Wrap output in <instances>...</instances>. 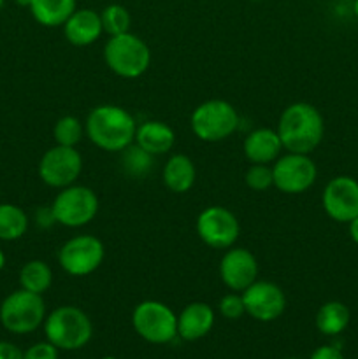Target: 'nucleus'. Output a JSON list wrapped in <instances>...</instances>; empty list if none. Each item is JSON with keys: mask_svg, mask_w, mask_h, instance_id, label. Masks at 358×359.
Wrapping results in <instances>:
<instances>
[{"mask_svg": "<svg viewBox=\"0 0 358 359\" xmlns=\"http://www.w3.org/2000/svg\"><path fill=\"white\" fill-rule=\"evenodd\" d=\"M28 9L42 27H63L76 11V0H32Z\"/></svg>", "mask_w": 358, "mask_h": 359, "instance_id": "nucleus-21", "label": "nucleus"}, {"mask_svg": "<svg viewBox=\"0 0 358 359\" xmlns=\"http://www.w3.org/2000/svg\"><path fill=\"white\" fill-rule=\"evenodd\" d=\"M28 223L27 212L21 207L0 202V241H20L27 233Z\"/></svg>", "mask_w": 358, "mask_h": 359, "instance_id": "nucleus-23", "label": "nucleus"}, {"mask_svg": "<svg viewBox=\"0 0 358 359\" xmlns=\"http://www.w3.org/2000/svg\"><path fill=\"white\" fill-rule=\"evenodd\" d=\"M251 2H260V0H251Z\"/></svg>", "mask_w": 358, "mask_h": 359, "instance_id": "nucleus-40", "label": "nucleus"}, {"mask_svg": "<svg viewBox=\"0 0 358 359\" xmlns=\"http://www.w3.org/2000/svg\"><path fill=\"white\" fill-rule=\"evenodd\" d=\"M353 13H354V16L358 18V0H354L353 2Z\"/></svg>", "mask_w": 358, "mask_h": 359, "instance_id": "nucleus-37", "label": "nucleus"}, {"mask_svg": "<svg viewBox=\"0 0 358 359\" xmlns=\"http://www.w3.org/2000/svg\"><path fill=\"white\" fill-rule=\"evenodd\" d=\"M274 186L286 195L305 193L318 177V168L309 154L288 153L279 156L272 165Z\"/></svg>", "mask_w": 358, "mask_h": 359, "instance_id": "nucleus-11", "label": "nucleus"}, {"mask_svg": "<svg viewBox=\"0 0 358 359\" xmlns=\"http://www.w3.org/2000/svg\"><path fill=\"white\" fill-rule=\"evenodd\" d=\"M23 359H58V349L51 342H39L25 351Z\"/></svg>", "mask_w": 358, "mask_h": 359, "instance_id": "nucleus-30", "label": "nucleus"}, {"mask_svg": "<svg viewBox=\"0 0 358 359\" xmlns=\"http://www.w3.org/2000/svg\"><path fill=\"white\" fill-rule=\"evenodd\" d=\"M53 135L58 146L76 147L84 135V126L76 116H63L56 121Z\"/></svg>", "mask_w": 358, "mask_h": 359, "instance_id": "nucleus-26", "label": "nucleus"}, {"mask_svg": "<svg viewBox=\"0 0 358 359\" xmlns=\"http://www.w3.org/2000/svg\"><path fill=\"white\" fill-rule=\"evenodd\" d=\"M321 203L330 219L350 223L358 216V181L350 175L330 179L323 189Z\"/></svg>", "mask_w": 358, "mask_h": 359, "instance_id": "nucleus-13", "label": "nucleus"}, {"mask_svg": "<svg viewBox=\"0 0 358 359\" xmlns=\"http://www.w3.org/2000/svg\"><path fill=\"white\" fill-rule=\"evenodd\" d=\"M46 319V304L42 294L27 290L13 291L0 304V323L14 335L34 333Z\"/></svg>", "mask_w": 358, "mask_h": 359, "instance_id": "nucleus-5", "label": "nucleus"}, {"mask_svg": "<svg viewBox=\"0 0 358 359\" xmlns=\"http://www.w3.org/2000/svg\"><path fill=\"white\" fill-rule=\"evenodd\" d=\"M244 182L248 188L255 189V191H265L270 186H274L272 167H269V165L253 163L251 167L246 170Z\"/></svg>", "mask_w": 358, "mask_h": 359, "instance_id": "nucleus-28", "label": "nucleus"}, {"mask_svg": "<svg viewBox=\"0 0 358 359\" xmlns=\"http://www.w3.org/2000/svg\"><path fill=\"white\" fill-rule=\"evenodd\" d=\"M53 270L42 259H32L27 262L20 270V286L30 293L42 294L51 287Z\"/></svg>", "mask_w": 358, "mask_h": 359, "instance_id": "nucleus-24", "label": "nucleus"}, {"mask_svg": "<svg viewBox=\"0 0 358 359\" xmlns=\"http://www.w3.org/2000/svg\"><path fill=\"white\" fill-rule=\"evenodd\" d=\"M220 312L225 319H230V321H235V319H241L242 316L246 314L244 300H242V294L239 293H228L225 294L220 300Z\"/></svg>", "mask_w": 358, "mask_h": 359, "instance_id": "nucleus-29", "label": "nucleus"}, {"mask_svg": "<svg viewBox=\"0 0 358 359\" xmlns=\"http://www.w3.org/2000/svg\"><path fill=\"white\" fill-rule=\"evenodd\" d=\"M246 160L256 165H270L281 156L283 142L279 139L277 130L256 128L246 135L242 144Z\"/></svg>", "mask_w": 358, "mask_h": 359, "instance_id": "nucleus-16", "label": "nucleus"}, {"mask_svg": "<svg viewBox=\"0 0 358 359\" xmlns=\"http://www.w3.org/2000/svg\"><path fill=\"white\" fill-rule=\"evenodd\" d=\"M53 214L56 223L67 228H81L90 224L98 212V196L88 186L72 184L60 189L53 200Z\"/></svg>", "mask_w": 358, "mask_h": 359, "instance_id": "nucleus-8", "label": "nucleus"}, {"mask_svg": "<svg viewBox=\"0 0 358 359\" xmlns=\"http://www.w3.org/2000/svg\"><path fill=\"white\" fill-rule=\"evenodd\" d=\"M277 133L288 153L311 154L321 144L325 121L314 105L297 102L288 105L277 123Z\"/></svg>", "mask_w": 358, "mask_h": 359, "instance_id": "nucleus-1", "label": "nucleus"}, {"mask_svg": "<svg viewBox=\"0 0 358 359\" xmlns=\"http://www.w3.org/2000/svg\"><path fill=\"white\" fill-rule=\"evenodd\" d=\"M246 314L260 323H270L281 318L286 309V297L277 284L269 280H255L242 291Z\"/></svg>", "mask_w": 358, "mask_h": 359, "instance_id": "nucleus-14", "label": "nucleus"}, {"mask_svg": "<svg viewBox=\"0 0 358 359\" xmlns=\"http://www.w3.org/2000/svg\"><path fill=\"white\" fill-rule=\"evenodd\" d=\"M290 359H295V358H290Z\"/></svg>", "mask_w": 358, "mask_h": 359, "instance_id": "nucleus-42", "label": "nucleus"}, {"mask_svg": "<svg viewBox=\"0 0 358 359\" xmlns=\"http://www.w3.org/2000/svg\"><path fill=\"white\" fill-rule=\"evenodd\" d=\"M347 226H350V237H351V241H353L354 244L358 245V216L354 217V219H351L350 223H347Z\"/></svg>", "mask_w": 358, "mask_h": 359, "instance_id": "nucleus-34", "label": "nucleus"}, {"mask_svg": "<svg viewBox=\"0 0 358 359\" xmlns=\"http://www.w3.org/2000/svg\"><path fill=\"white\" fill-rule=\"evenodd\" d=\"M102 359H118V358H112V356H107V358H102Z\"/></svg>", "mask_w": 358, "mask_h": 359, "instance_id": "nucleus-38", "label": "nucleus"}, {"mask_svg": "<svg viewBox=\"0 0 358 359\" xmlns=\"http://www.w3.org/2000/svg\"><path fill=\"white\" fill-rule=\"evenodd\" d=\"M195 163L186 154H174L164 167V184L172 193H186L195 184Z\"/></svg>", "mask_w": 358, "mask_h": 359, "instance_id": "nucleus-20", "label": "nucleus"}, {"mask_svg": "<svg viewBox=\"0 0 358 359\" xmlns=\"http://www.w3.org/2000/svg\"><path fill=\"white\" fill-rule=\"evenodd\" d=\"M121 165L123 170L126 172L132 177H142L153 167V158L150 153L142 149V147L137 146L135 142L130 144L126 149L121 151Z\"/></svg>", "mask_w": 358, "mask_h": 359, "instance_id": "nucleus-25", "label": "nucleus"}, {"mask_svg": "<svg viewBox=\"0 0 358 359\" xmlns=\"http://www.w3.org/2000/svg\"><path fill=\"white\" fill-rule=\"evenodd\" d=\"M0 196H2V191H0Z\"/></svg>", "mask_w": 358, "mask_h": 359, "instance_id": "nucleus-41", "label": "nucleus"}, {"mask_svg": "<svg viewBox=\"0 0 358 359\" xmlns=\"http://www.w3.org/2000/svg\"><path fill=\"white\" fill-rule=\"evenodd\" d=\"M309 359H344L343 353L339 351V347L336 346H321L311 354Z\"/></svg>", "mask_w": 358, "mask_h": 359, "instance_id": "nucleus-31", "label": "nucleus"}, {"mask_svg": "<svg viewBox=\"0 0 358 359\" xmlns=\"http://www.w3.org/2000/svg\"><path fill=\"white\" fill-rule=\"evenodd\" d=\"M239 221L227 207L213 205L197 217V233L200 241L213 249H230L239 238Z\"/></svg>", "mask_w": 358, "mask_h": 359, "instance_id": "nucleus-12", "label": "nucleus"}, {"mask_svg": "<svg viewBox=\"0 0 358 359\" xmlns=\"http://www.w3.org/2000/svg\"><path fill=\"white\" fill-rule=\"evenodd\" d=\"M133 330L150 344H168L178 337V316L168 305L157 300L140 302L132 314Z\"/></svg>", "mask_w": 358, "mask_h": 359, "instance_id": "nucleus-7", "label": "nucleus"}, {"mask_svg": "<svg viewBox=\"0 0 358 359\" xmlns=\"http://www.w3.org/2000/svg\"><path fill=\"white\" fill-rule=\"evenodd\" d=\"M350 309L343 302H326L316 314V328L326 337H336L343 333L350 325Z\"/></svg>", "mask_w": 358, "mask_h": 359, "instance_id": "nucleus-22", "label": "nucleus"}, {"mask_svg": "<svg viewBox=\"0 0 358 359\" xmlns=\"http://www.w3.org/2000/svg\"><path fill=\"white\" fill-rule=\"evenodd\" d=\"M0 359H23V353L14 344L0 340Z\"/></svg>", "mask_w": 358, "mask_h": 359, "instance_id": "nucleus-33", "label": "nucleus"}, {"mask_svg": "<svg viewBox=\"0 0 358 359\" xmlns=\"http://www.w3.org/2000/svg\"><path fill=\"white\" fill-rule=\"evenodd\" d=\"M14 2H16L18 6H21V7H30L32 0H14Z\"/></svg>", "mask_w": 358, "mask_h": 359, "instance_id": "nucleus-35", "label": "nucleus"}, {"mask_svg": "<svg viewBox=\"0 0 358 359\" xmlns=\"http://www.w3.org/2000/svg\"><path fill=\"white\" fill-rule=\"evenodd\" d=\"M4 266H6V255H4V251L0 249V270H2Z\"/></svg>", "mask_w": 358, "mask_h": 359, "instance_id": "nucleus-36", "label": "nucleus"}, {"mask_svg": "<svg viewBox=\"0 0 358 359\" xmlns=\"http://www.w3.org/2000/svg\"><path fill=\"white\" fill-rule=\"evenodd\" d=\"M102 20V28H104L105 34L109 37L112 35H119V34H126L130 32V13L119 4H111V6L105 7L100 14Z\"/></svg>", "mask_w": 358, "mask_h": 359, "instance_id": "nucleus-27", "label": "nucleus"}, {"mask_svg": "<svg viewBox=\"0 0 358 359\" xmlns=\"http://www.w3.org/2000/svg\"><path fill=\"white\" fill-rule=\"evenodd\" d=\"M65 39L72 46H90L104 34L100 14L93 9H76L63 25Z\"/></svg>", "mask_w": 358, "mask_h": 359, "instance_id": "nucleus-18", "label": "nucleus"}, {"mask_svg": "<svg viewBox=\"0 0 358 359\" xmlns=\"http://www.w3.org/2000/svg\"><path fill=\"white\" fill-rule=\"evenodd\" d=\"M220 277L228 290L242 293L258 277V262L248 249L230 248L221 258Z\"/></svg>", "mask_w": 358, "mask_h": 359, "instance_id": "nucleus-15", "label": "nucleus"}, {"mask_svg": "<svg viewBox=\"0 0 358 359\" xmlns=\"http://www.w3.org/2000/svg\"><path fill=\"white\" fill-rule=\"evenodd\" d=\"M104 258V244L95 235H76L58 251L60 266L72 277L90 276L102 265Z\"/></svg>", "mask_w": 358, "mask_h": 359, "instance_id": "nucleus-9", "label": "nucleus"}, {"mask_svg": "<svg viewBox=\"0 0 358 359\" xmlns=\"http://www.w3.org/2000/svg\"><path fill=\"white\" fill-rule=\"evenodd\" d=\"M104 60L116 76L137 79L150 69L151 49L142 39L126 32L109 37L104 46Z\"/></svg>", "mask_w": 358, "mask_h": 359, "instance_id": "nucleus-4", "label": "nucleus"}, {"mask_svg": "<svg viewBox=\"0 0 358 359\" xmlns=\"http://www.w3.org/2000/svg\"><path fill=\"white\" fill-rule=\"evenodd\" d=\"M4 6V0H0V7H2Z\"/></svg>", "mask_w": 358, "mask_h": 359, "instance_id": "nucleus-39", "label": "nucleus"}, {"mask_svg": "<svg viewBox=\"0 0 358 359\" xmlns=\"http://www.w3.org/2000/svg\"><path fill=\"white\" fill-rule=\"evenodd\" d=\"M84 132L98 149L121 153L135 140L137 123L133 116L119 105H98L88 114Z\"/></svg>", "mask_w": 358, "mask_h": 359, "instance_id": "nucleus-2", "label": "nucleus"}, {"mask_svg": "<svg viewBox=\"0 0 358 359\" xmlns=\"http://www.w3.org/2000/svg\"><path fill=\"white\" fill-rule=\"evenodd\" d=\"M46 340L56 349L77 351L86 346L93 335V325L86 312L74 305H62L44 319Z\"/></svg>", "mask_w": 358, "mask_h": 359, "instance_id": "nucleus-3", "label": "nucleus"}, {"mask_svg": "<svg viewBox=\"0 0 358 359\" xmlns=\"http://www.w3.org/2000/svg\"><path fill=\"white\" fill-rule=\"evenodd\" d=\"M83 172V158L76 147L58 146L46 151L39 161V177L49 188L63 189L76 184Z\"/></svg>", "mask_w": 358, "mask_h": 359, "instance_id": "nucleus-10", "label": "nucleus"}, {"mask_svg": "<svg viewBox=\"0 0 358 359\" xmlns=\"http://www.w3.org/2000/svg\"><path fill=\"white\" fill-rule=\"evenodd\" d=\"M35 221H37V224L41 228L53 226V224L56 223V219H55V214H53L51 207H42V209H39L37 212H35Z\"/></svg>", "mask_w": 358, "mask_h": 359, "instance_id": "nucleus-32", "label": "nucleus"}, {"mask_svg": "<svg viewBox=\"0 0 358 359\" xmlns=\"http://www.w3.org/2000/svg\"><path fill=\"white\" fill-rule=\"evenodd\" d=\"M214 312L204 302H193L186 305L178 316V337L186 342L204 339L213 330Z\"/></svg>", "mask_w": 358, "mask_h": 359, "instance_id": "nucleus-17", "label": "nucleus"}, {"mask_svg": "<svg viewBox=\"0 0 358 359\" xmlns=\"http://www.w3.org/2000/svg\"><path fill=\"white\" fill-rule=\"evenodd\" d=\"M133 142L142 147L151 156H160L174 147L175 133L164 121H144L137 126Z\"/></svg>", "mask_w": 358, "mask_h": 359, "instance_id": "nucleus-19", "label": "nucleus"}, {"mask_svg": "<svg viewBox=\"0 0 358 359\" xmlns=\"http://www.w3.org/2000/svg\"><path fill=\"white\" fill-rule=\"evenodd\" d=\"M239 112L227 100L213 98L193 111L190 125L197 139L204 142H221L235 133L239 128Z\"/></svg>", "mask_w": 358, "mask_h": 359, "instance_id": "nucleus-6", "label": "nucleus"}]
</instances>
